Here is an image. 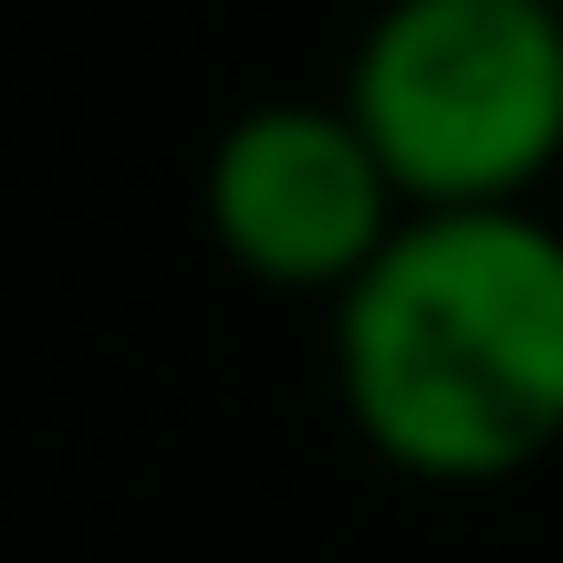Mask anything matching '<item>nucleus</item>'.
I'll return each mask as SVG.
<instances>
[{
  "label": "nucleus",
  "instance_id": "f257e3e1",
  "mask_svg": "<svg viewBox=\"0 0 563 563\" xmlns=\"http://www.w3.org/2000/svg\"><path fill=\"white\" fill-rule=\"evenodd\" d=\"M334 397L407 481L543 470L563 449V230L543 209H407L334 302Z\"/></svg>",
  "mask_w": 563,
  "mask_h": 563
},
{
  "label": "nucleus",
  "instance_id": "7ed1b4c3",
  "mask_svg": "<svg viewBox=\"0 0 563 563\" xmlns=\"http://www.w3.org/2000/svg\"><path fill=\"white\" fill-rule=\"evenodd\" d=\"M199 220L241 282L344 302L365 282V262L397 241L407 199L386 178V157L365 146V125L344 115V95H323V104L272 95L220 125V146L199 167Z\"/></svg>",
  "mask_w": 563,
  "mask_h": 563
},
{
  "label": "nucleus",
  "instance_id": "f03ea898",
  "mask_svg": "<svg viewBox=\"0 0 563 563\" xmlns=\"http://www.w3.org/2000/svg\"><path fill=\"white\" fill-rule=\"evenodd\" d=\"M334 95L407 209H543L563 167V0H376Z\"/></svg>",
  "mask_w": 563,
  "mask_h": 563
}]
</instances>
